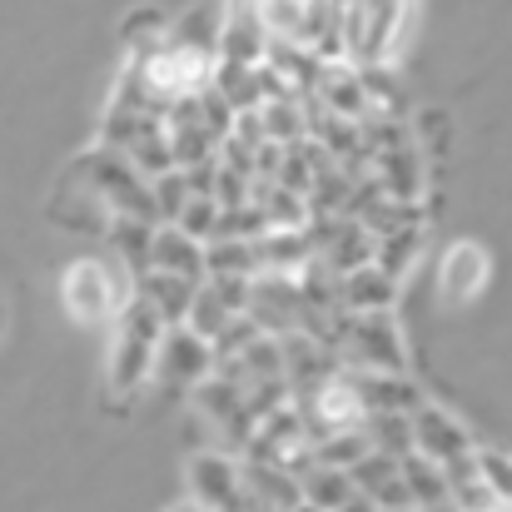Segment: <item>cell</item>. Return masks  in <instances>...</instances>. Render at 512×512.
<instances>
[{"label":"cell","instance_id":"2","mask_svg":"<svg viewBox=\"0 0 512 512\" xmlns=\"http://www.w3.org/2000/svg\"><path fill=\"white\" fill-rule=\"evenodd\" d=\"M135 294H140V274L120 254H110V259H90L85 254V259H75L60 274V299H65L70 319L85 324V329L115 324Z\"/></svg>","mask_w":512,"mask_h":512},{"label":"cell","instance_id":"8","mask_svg":"<svg viewBox=\"0 0 512 512\" xmlns=\"http://www.w3.org/2000/svg\"><path fill=\"white\" fill-rule=\"evenodd\" d=\"M413 448L423 458H438V463H458V458H473V433L463 428V418H453L448 408L438 403H418L413 408Z\"/></svg>","mask_w":512,"mask_h":512},{"label":"cell","instance_id":"19","mask_svg":"<svg viewBox=\"0 0 512 512\" xmlns=\"http://www.w3.org/2000/svg\"><path fill=\"white\" fill-rule=\"evenodd\" d=\"M234 319H239V309L224 299V289H219L214 279H204V284H199V294H194V304H189V319H184V324H194L204 339H219Z\"/></svg>","mask_w":512,"mask_h":512},{"label":"cell","instance_id":"16","mask_svg":"<svg viewBox=\"0 0 512 512\" xmlns=\"http://www.w3.org/2000/svg\"><path fill=\"white\" fill-rule=\"evenodd\" d=\"M403 478H408L418 508H453V478L438 458H423L418 448L403 453Z\"/></svg>","mask_w":512,"mask_h":512},{"label":"cell","instance_id":"21","mask_svg":"<svg viewBox=\"0 0 512 512\" xmlns=\"http://www.w3.org/2000/svg\"><path fill=\"white\" fill-rule=\"evenodd\" d=\"M219 219H224V204H219L214 194H189V199H184V209L174 214V224H179V229H189V234H194V239H204V244L219 234Z\"/></svg>","mask_w":512,"mask_h":512},{"label":"cell","instance_id":"3","mask_svg":"<svg viewBox=\"0 0 512 512\" xmlns=\"http://www.w3.org/2000/svg\"><path fill=\"white\" fill-rule=\"evenodd\" d=\"M219 60H224V55H214V50H199V45H184V40H165V45H155L150 55L135 60V75H140L145 95H150L160 110H170V105L194 100V95H204V90L214 85Z\"/></svg>","mask_w":512,"mask_h":512},{"label":"cell","instance_id":"18","mask_svg":"<svg viewBox=\"0 0 512 512\" xmlns=\"http://www.w3.org/2000/svg\"><path fill=\"white\" fill-rule=\"evenodd\" d=\"M120 40H125L130 60H140V55H150L155 45H165V40H170V15H165V10H155V5H140V10H130V15H125Z\"/></svg>","mask_w":512,"mask_h":512},{"label":"cell","instance_id":"1","mask_svg":"<svg viewBox=\"0 0 512 512\" xmlns=\"http://www.w3.org/2000/svg\"><path fill=\"white\" fill-rule=\"evenodd\" d=\"M165 324L170 319L145 294H135L125 304V314L110 324V353H105V388H110V398H135L155 378Z\"/></svg>","mask_w":512,"mask_h":512},{"label":"cell","instance_id":"12","mask_svg":"<svg viewBox=\"0 0 512 512\" xmlns=\"http://www.w3.org/2000/svg\"><path fill=\"white\" fill-rule=\"evenodd\" d=\"M244 483L254 508H304V473H289L269 458H244Z\"/></svg>","mask_w":512,"mask_h":512},{"label":"cell","instance_id":"17","mask_svg":"<svg viewBox=\"0 0 512 512\" xmlns=\"http://www.w3.org/2000/svg\"><path fill=\"white\" fill-rule=\"evenodd\" d=\"M140 294H145L170 324H179V319H189V304H194L199 284L184 279V274H170V269H145V274H140Z\"/></svg>","mask_w":512,"mask_h":512},{"label":"cell","instance_id":"9","mask_svg":"<svg viewBox=\"0 0 512 512\" xmlns=\"http://www.w3.org/2000/svg\"><path fill=\"white\" fill-rule=\"evenodd\" d=\"M488 279H493L488 249L473 244V239H458L443 254V264H438V294H443V304H473L488 289Z\"/></svg>","mask_w":512,"mask_h":512},{"label":"cell","instance_id":"5","mask_svg":"<svg viewBox=\"0 0 512 512\" xmlns=\"http://www.w3.org/2000/svg\"><path fill=\"white\" fill-rule=\"evenodd\" d=\"M348 368H373V373H408V353H403V334L393 324L388 309L373 314H353L334 329V339Z\"/></svg>","mask_w":512,"mask_h":512},{"label":"cell","instance_id":"20","mask_svg":"<svg viewBox=\"0 0 512 512\" xmlns=\"http://www.w3.org/2000/svg\"><path fill=\"white\" fill-rule=\"evenodd\" d=\"M418 249H423V229H408V224H398V229H388V234L378 239V254H373V259H378L388 274H403V269H413Z\"/></svg>","mask_w":512,"mask_h":512},{"label":"cell","instance_id":"25","mask_svg":"<svg viewBox=\"0 0 512 512\" xmlns=\"http://www.w3.org/2000/svg\"><path fill=\"white\" fill-rule=\"evenodd\" d=\"M0 334H5V299H0Z\"/></svg>","mask_w":512,"mask_h":512},{"label":"cell","instance_id":"22","mask_svg":"<svg viewBox=\"0 0 512 512\" xmlns=\"http://www.w3.org/2000/svg\"><path fill=\"white\" fill-rule=\"evenodd\" d=\"M254 10H259V20H264V30H269V35L294 40V35H299V25H304L309 0H259Z\"/></svg>","mask_w":512,"mask_h":512},{"label":"cell","instance_id":"15","mask_svg":"<svg viewBox=\"0 0 512 512\" xmlns=\"http://www.w3.org/2000/svg\"><path fill=\"white\" fill-rule=\"evenodd\" d=\"M155 229H160V219L115 214V219H110V229H105V239H110V249H115L135 274H145V269H150V249H155Z\"/></svg>","mask_w":512,"mask_h":512},{"label":"cell","instance_id":"4","mask_svg":"<svg viewBox=\"0 0 512 512\" xmlns=\"http://www.w3.org/2000/svg\"><path fill=\"white\" fill-rule=\"evenodd\" d=\"M413 30V0H353L343 5V60L393 65Z\"/></svg>","mask_w":512,"mask_h":512},{"label":"cell","instance_id":"11","mask_svg":"<svg viewBox=\"0 0 512 512\" xmlns=\"http://www.w3.org/2000/svg\"><path fill=\"white\" fill-rule=\"evenodd\" d=\"M304 508H324V512L373 508V498L358 488V478L348 468H339V463H309L304 468Z\"/></svg>","mask_w":512,"mask_h":512},{"label":"cell","instance_id":"7","mask_svg":"<svg viewBox=\"0 0 512 512\" xmlns=\"http://www.w3.org/2000/svg\"><path fill=\"white\" fill-rule=\"evenodd\" d=\"M219 368V348L214 339H204L194 324H165V339H160V363H155V378L165 388H199L209 373Z\"/></svg>","mask_w":512,"mask_h":512},{"label":"cell","instance_id":"24","mask_svg":"<svg viewBox=\"0 0 512 512\" xmlns=\"http://www.w3.org/2000/svg\"><path fill=\"white\" fill-rule=\"evenodd\" d=\"M478 473L493 483V493L503 498V508H512V453H503V448H478Z\"/></svg>","mask_w":512,"mask_h":512},{"label":"cell","instance_id":"13","mask_svg":"<svg viewBox=\"0 0 512 512\" xmlns=\"http://www.w3.org/2000/svg\"><path fill=\"white\" fill-rule=\"evenodd\" d=\"M393 294H398V274H388L378 259H368V264H358V269H343L339 304L348 309V314L393 309Z\"/></svg>","mask_w":512,"mask_h":512},{"label":"cell","instance_id":"6","mask_svg":"<svg viewBox=\"0 0 512 512\" xmlns=\"http://www.w3.org/2000/svg\"><path fill=\"white\" fill-rule=\"evenodd\" d=\"M184 488L194 498V508L209 512H249V483H244V458L224 453V448H199L184 463Z\"/></svg>","mask_w":512,"mask_h":512},{"label":"cell","instance_id":"10","mask_svg":"<svg viewBox=\"0 0 512 512\" xmlns=\"http://www.w3.org/2000/svg\"><path fill=\"white\" fill-rule=\"evenodd\" d=\"M150 269H170V274H184V279L204 284V279H209V244L194 239L189 229H179L174 219H165V224L155 229Z\"/></svg>","mask_w":512,"mask_h":512},{"label":"cell","instance_id":"23","mask_svg":"<svg viewBox=\"0 0 512 512\" xmlns=\"http://www.w3.org/2000/svg\"><path fill=\"white\" fill-rule=\"evenodd\" d=\"M150 184H155V204H160V224H165V219H174V214L184 209V199L194 194V189H189V174H184V165H170V170H165V174H155Z\"/></svg>","mask_w":512,"mask_h":512},{"label":"cell","instance_id":"14","mask_svg":"<svg viewBox=\"0 0 512 512\" xmlns=\"http://www.w3.org/2000/svg\"><path fill=\"white\" fill-rule=\"evenodd\" d=\"M224 20H229V5L224 0L189 5L179 20H170V40H184V45H199V50L224 55Z\"/></svg>","mask_w":512,"mask_h":512}]
</instances>
